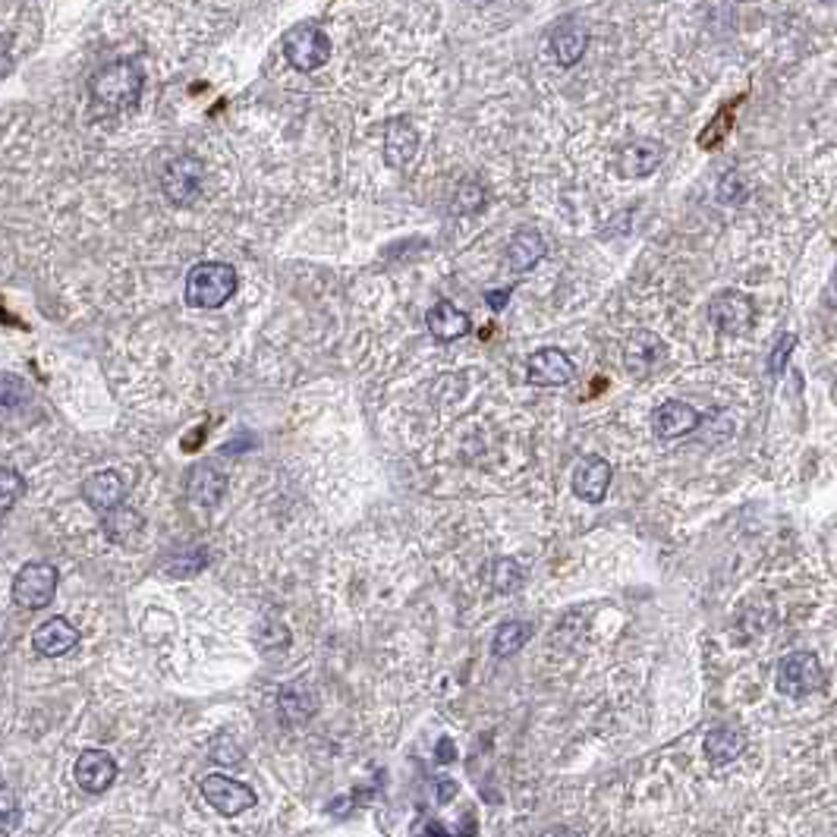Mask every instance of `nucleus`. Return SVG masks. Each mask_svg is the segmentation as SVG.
I'll return each mask as SVG.
<instances>
[{
  "instance_id": "nucleus-2",
  "label": "nucleus",
  "mask_w": 837,
  "mask_h": 837,
  "mask_svg": "<svg viewBox=\"0 0 837 837\" xmlns=\"http://www.w3.org/2000/svg\"><path fill=\"white\" fill-rule=\"evenodd\" d=\"M240 286L237 268L227 262H202L186 274V303L196 308H220Z\"/></svg>"
},
{
  "instance_id": "nucleus-11",
  "label": "nucleus",
  "mask_w": 837,
  "mask_h": 837,
  "mask_svg": "<svg viewBox=\"0 0 837 837\" xmlns=\"http://www.w3.org/2000/svg\"><path fill=\"white\" fill-rule=\"evenodd\" d=\"M708 318H711L715 328L727 330V334L747 330L752 325V303H749L743 293H737V290H725V293H718L711 300Z\"/></svg>"
},
{
  "instance_id": "nucleus-6",
  "label": "nucleus",
  "mask_w": 837,
  "mask_h": 837,
  "mask_svg": "<svg viewBox=\"0 0 837 837\" xmlns=\"http://www.w3.org/2000/svg\"><path fill=\"white\" fill-rule=\"evenodd\" d=\"M161 189L174 205H189L196 202L202 189V161L193 154H176L161 171Z\"/></svg>"
},
{
  "instance_id": "nucleus-12",
  "label": "nucleus",
  "mask_w": 837,
  "mask_h": 837,
  "mask_svg": "<svg viewBox=\"0 0 837 837\" xmlns=\"http://www.w3.org/2000/svg\"><path fill=\"white\" fill-rule=\"evenodd\" d=\"M652 428L664 441L683 438V435H689V432L699 428V410L689 406V403H683V400H667V403H661L659 410H655Z\"/></svg>"
},
{
  "instance_id": "nucleus-14",
  "label": "nucleus",
  "mask_w": 837,
  "mask_h": 837,
  "mask_svg": "<svg viewBox=\"0 0 837 837\" xmlns=\"http://www.w3.org/2000/svg\"><path fill=\"white\" fill-rule=\"evenodd\" d=\"M186 494L196 507H218L227 494V476L215 463H198L186 479Z\"/></svg>"
},
{
  "instance_id": "nucleus-22",
  "label": "nucleus",
  "mask_w": 837,
  "mask_h": 837,
  "mask_svg": "<svg viewBox=\"0 0 837 837\" xmlns=\"http://www.w3.org/2000/svg\"><path fill=\"white\" fill-rule=\"evenodd\" d=\"M661 359V340L652 334H639L633 337V344L627 347V369L633 374L652 372Z\"/></svg>"
},
{
  "instance_id": "nucleus-31",
  "label": "nucleus",
  "mask_w": 837,
  "mask_h": 837,
  "mask_svg": "<svg viewBox=\"0 0 837 837\" xmlns=\"http://www.w3.org/2000/svg\"><path fill=\"white\" fill-rule=\"evenodd\" d=\"M791 347H793V337H781V340H778V347H774V356H771V372L774 374L784 372V359L791 356Z\"/></svg>"
},
{
  "instance_id": "nucleus-4",
  "label": "nucleus",
  "mask_w": 837,
  "mask_h": 837,
  "mask_svg": "<svg viewBox=\"0 0 837 837\" xmlns=\"http://www.w3.org/2000/svg\"><path fill=\"white\" fill-rule=\"evenodd\" d=\"M57 583H61V573H57L54 564L32 561L13 579V601L20 608H25V611H42V608H47L54 601Z\"/></svg>"
},
{
  "instance_id": "nucleus-26",
  "label": "nucleus",
  "mask_w": 837,
  "mask_h": 837,
  "mask_svg": "<svg viewBox=\"0 0 837 837\" xmlns=\"http://www.w3.org/2000/svg\"><path fill=\"white\" fill-rule=\"evenodd\" d=\"M0 491H3V513H10L17 507V501H20L22 491H25V482H22V476L13 466L0 469Z\"/></svg>"
},
{
  "instance_id": "nucleus-30",
  "label": "nucleus",
  "mask_w": 837,
  "mask_h": 837,
  "mask_svg": "<svg viewBox=\"0 0 837 837\" xmlns=\"http://www.w3.org/2000/svg\"><path fill=\"white\" fill-rule=\"evenodd\" d=\"M718 196H721V202H737V198L747 196V186H743V180H740L737 174H727L725 180H721Z\"/></svg>"
},
{
  "instance_id": "nucleus-32",
  "label": "nucleus",
  "mask_w": 837,
  "mask_h": 837,
  "mask_svg": "<svg viewBox=\"0 0 837 837\" xmlns=\"http://www.w3.org/2000/svg\"><path fill=\"white\" fill-rule=\"evenodd\" d=\"M507 300H510V290H504V293H488V303H491V308H504Z\"/></svg>"
},
{
  "instance_id": "nucleus-5",
  "label": "nucleus",
  "mask_w": 837,
  "mask_h": 837,
  "mask_svg": "<svg viewBox=\"0 0 837 837\" xmlns=\"http://www.w3.org/2000/svg\"><path fill=\"white\" fill-rule=\"evenodd\" d=\"M774 681H778V689L784 696L803 699V696H809V693L825 686V667H822V661L815 659L813 652H793V655H787V659L778 664Z\"/></svg>"
},
{
  "instance_id": "nucleus-24",
  "label": "nucleus",
  "mask_w": 837,
  "mask_h": 837,
  "mask_svg": "<svg viewBox=\"0 0 837 837\" xmlns=\"http://www.w3.org/2000/svg\"><path fill=\"white\" fill-rule=\"evenodd\" d=\"M488 579H491V586H494V593H517L520 586H523V579H526V570L513 561V557H501V561H494L491 564V573H488Z\"/></svg>"
},
{
  "instance_id": "nucleus-13",
  "label": "nucleus",
  "mask_w": 837,
  "mask_h": 837,
  "mask_svg": "<svg viewBox=\"0 0 837 837\" xmlns=\"http://www.w3.org/2000/svg\"><path fill=\"white\" fill-rule=\"evenodd\" d=\"M76 642H79V630L66 617H51L32 633V645L44 659H61L76 649Z\"/></svg>"
},
{
  "instance_id": "nucleus-3",
  "label": "nucleus",
  "mask_w": 837,
  "mask_h": 837,
  "mask_svg": "<svg viewBox=\"0 0 837 837\" xmlns=\"http://www.w3.org/2000/svg\"><path fill=\"white\" fill-rule=\"evenodd\" d=\"M284 57L293 69L300 73H315L328 64L330 57V39L328 32H322L318 25H293L284 32Z\"/></svg>"
},
{
  "instance_id": "nucleus-21",
  "label": "nucleus",
  "mask_w": 837,
  "mask_h": 837,
  "mask_svg": "<svg viewBox=\"0 0 837 837\" xmlns=\"http://www.w3.org/2000/svg\"><path fill=\"white\" fill-rule=\"evenodd\" d=\"M743 747H747L743 733H737V730H730V727H718V730H711V733L705 737V756H708V762H715V765H730V762H737V756L743 752Z\"/></svg>"
},
{
  "instance_id": "nucleus-27",
  "label": "nucleus",
  "mask_w": 837,
  "mask_h": 837,
  "mask_svg": "<svg viewBox=\"0 0 837 837\" xmlns=\"http://www.w3.org/2000/svg\"><path fill=\"white\" fill-rule=\"evenodd\" d=\"M485 205V189L479 183H463L457 193V211H479Z\"/></svg>"
},
{
  "instance_id": "nucleus-8",
  "label": "nucleus",
  "mask_w": 837,
  "mask_h": 837,
  "mask_svg": "<svg viewBox=\"0 0 837 837\" xmlns=\"http://www.w3.org/2000/svg\"><path fill=\"white\" fill-rule=\"evenodd\" d=\"M526 378L529 384H535V388H561V384H570L576 378V366L564 350L542 347V350L529 356Z\"/></svg>"
},
{
  "instance_id": "nucleus-20",
  "label": "nucleus",
  "mask_w": 837,
  "mask_h": 837,
  "mask_svg": "<svg viewBox=\"0 0 837 837\" xmlns=\"http://www.w3.org/2000/svg\"><path fill=\"white\" fill-rule=\"evenodd\" d=\"M545 252H548V246L539 230H520L507 246V262L513 271H529L545 259Z\"/></svg>"
},
{
  "instance_id": "nucleus-17",
  "label": "nucleus",
  "mask_w": 837,
  "mask_h": 837,
  "mask_svg": "<svg viewBox=\"0 0 837 837\" xmlns=\"http://www.w3.org/2000/svg\"><path fill=\"white\" fill-rule=\"evenodd\" d=\"M664 157V145L655 142V139H639L633 145H627L620 152V161H617V171L623 176H649L655 174V167Z\"/></svg>"
},
{
  "instance_id": "nucleus-16",
  "label": "nucleus",
  "mask_w": 837,
  "mask_h": 837,
  "mask_svg": "<svg viewBox=\"0 0 837 837\" xmlns=\"http://www.w3.org/2000/svg\"><path fill=\"white\" fill-rule=\"evenodd\" d=\"M586 47H589V29L583 22H564V25H557L551 32L548 51L561 66L579 64V57L586 54Z\"/></svg>"
},
{
  "instance_id": "nucleus-10",
  "label": "nucleus",
  "mask_w": 837,
  "mask_h": 837,
  "mask_svg": "<svg viewBox=\"0 0 837 837\" xmlns=\"http://www.w3.org/2000/svg\"><path fill=\"white\" fill-rule=\"evenodd\" d=\"M611 476H615V469H611V463L605 460V457H583V460L576 463V469H573V491H576V498L586 501V504H601L605 494H608V488H611Z\"/></svg>"
},
{
  "instance_id": "nucleus-23",
  "label": "nucleus",
  "mask_w": 837,
  "mask_h": 837,
  "mask_svg": "<svg viewBox=\"0 0 837 837\" xmlns=\"http://www.w3.org/2000/svg\"><path fill=\"white\" fill-rule=\"evenodd\" d=\"M529 637H532V627H529V623H523V620H510V623H504V627L494 633V639H491V652H494L498 659H510V655H517V652L526 645Z\"/></svg>"
},
{
  "instance_id": "nucleus-28",
  "label": "nucleus",
  "mask_w": 837,
  "mask_h": 837,
  "mask_svg": "<svg viewBox=\"0 0 837 837\" xmlns=\"http://www.w3.org/2000/svg\"><path fill=\"white\" fill-rule=\"evenodd\" d=\"M0 806H3V835H13V828H17V822H20V806H17L13 787H3V791H0Z\"/></svg>"
},
{
  "instance_id": "nucleus-33",
  "label": "nucleus",
  "mask_w": 837,
  "mask_h": 837,
  "mask_svg": "<svg viewBox=\"0 0 837 837\" xmlns=\"http://www.w3.org/2000/svg\"><path fill=\"white\" fill-rule=\"evenodd\" d=\"M450 752H454V749H450V740H444L438 747V756L441 759H450ZM454 756H457V752H454Z\"/></svg>"
},
{
  "instance_id": "nucleus-9",
  "label": "nucleus",
  "mask_w": 837,
  "mask_h": 837,
  "mask_svg": "<svg viewBox=\"0 0 837 837\" xmlns=\"http://www.w3.org/2000/svg\"><path fill=\"white\" fill-rule=\"evenodd\" d=\"M127 494H130V482L120 476V472H113V469H98V472H91L86 482H83V498H86V504L91 510H98V513H113V510H120L123 501H127Z\"/></svg>"
},
{
  "instance_id": "nucleus-29",
  "label": "nucleus",
  "mask_w": 837,
  "mask_h": 837,
  "mask_svg": "<svg viewBox=\"0 0 837 837\" xmlns=\"http://www.w3.org/2000/svg\"><path fill=\"white\" fill-rule=\"evenodd\" d=\"M25 384H20V378L17 374H3V406L7 410H13V406H20V400L25 403Z\"/></svg>"
},
{
  "instance_id": "nucleus-34",
  "label": "nucleus",
  "mask_w": 837,
  "mask_h": 837,
  "mask_svg": "<svg viewBox=\"0 0 837 837\" xmlns=\"http://www.w3.org/2000/svg\"><path fill=\"white\" fill-rule=\"evenodd\" d=\"M539 837H573L567 828H551V831H545V835H539Z\"/></svg>"
},
{
  "instance_id": "nucleus-25",
  "label": "nucleus",
  "mask_w": 837,
  "mask_h": 837,
  "mask_svg": "<svg viewBox=\"0 0 837 837\" xmlns=\"http://www.w3.org/2000/svg\"><path fill=\"white\" fill-rule=\"evenodd\" d=\"M142 529V517L132 510V507H120V510H113L105 517V535H108L110 542H127L132 532H139Z\"/></svg>"
},
{
  "instance_id": "nucleus-7",
  "label": "nucleus",
  "mask_w": 837,
  "mask_h": 837,
  "mask_svg": "<svg viewBox=\"0 0 837 837\" xmlns=\"http://www.w3.org/2000/svg\"><path fill=\"white\" fill-rule=\"evenodd\" d=\"M202 796L205 803L220 815H240L256 806V791L227 774H208L202 778Z\"/></svg>"
},
{
  "instance_id": "nucleus-15",
  "label": "nucleus",
  "mask_w": 837,
  "mask_h": 837,
  "mask_svg": "<svg viewBox=\"0 0 837 837\" xmlns=\"http://www.w3.org/2000/svg\"><path fill=\"white\" fill-rule=\"evenodd\" d=\"M117 778V762L110 759L108 752L101 749H86L79 759H76V784L88 793H101L108 791Z\"/></svg>"
},
{
  "instance_id": "nucleus-19",
  "label": "nucleus",
  "mask_w": 837,
  "mask_h": 837,
  "mask_svg": "<svg viewBox=\"0 0 837 837\" xmlns=\"http://www.w3.org/2000/svg\"><path fill=\"white\" fill-rule=\"evenodd\" d=\"M418 149V132L410 120H394L384 130V161L391 167H403L413 161V154Z\"/></svg>"
},
{
  "instance_id": "nucleus-18",
  "label": "nucleus",
  "mask_w": 837,
  "mask_h": 837,
  "mask_svg": "<svg viewBox=\"0 0 837 837\" xmlns=\"http://www.w3.org/2000/svg\"><path fill=\"white\" fill-rule=\"evenodd\" d=\"M425 325L435 340L447 344V340H460L463 334H469V315L454 303H435L425 315Z\"/></svg>"
},
{
  "instance_id": "nucleus-1",
  "label": "nucleus",
  "mask_w": 837,
  "mask_h": 837,
  "mask_svg": "<svg viewBox=\"0 0 837 837\" xmlns=\"http://www.w3.org/2000/svg\"><path fill=\"white\" fill-rule=\"evenodd\" d=\"M145 76L132 61H110L91 76V98L108 110H130L142 98Z\"/></svg>"
}]
</instances>
